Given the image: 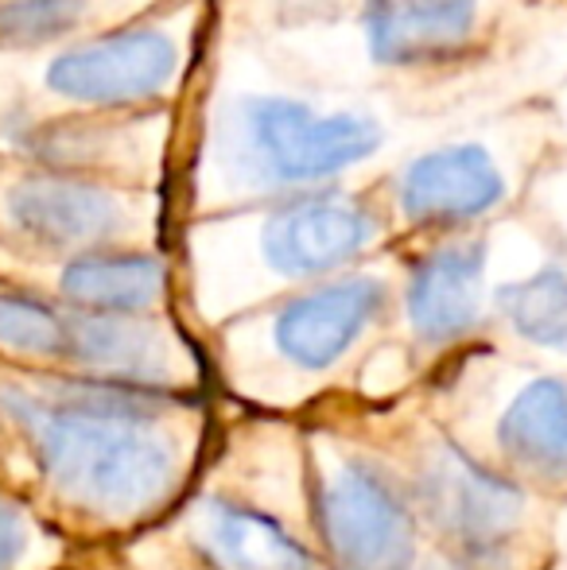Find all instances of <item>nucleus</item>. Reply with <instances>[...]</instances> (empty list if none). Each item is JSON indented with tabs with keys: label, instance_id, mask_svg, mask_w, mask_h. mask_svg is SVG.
<instances>
[{
	"label": "nucleus",
	"instance_id": "1",
	"mask_svg": "<svg viewBox=\"0 0 567 570\" xmlns=\"http://www.w3.org/2000/svg\"><path fill=\"white\" fill-rule=\"evenodd\" d=\"M0 400L23 423L43 473L70 504L125 520L151 512L172 493L179 458L172 439L156 431L164 392L82 381L55 396L4 392Z\"/></svg>",
	"mask_w": 567,
	"mask_h": 570
},
{
	"label": "nucleus",
	"instance_id": "2",
	"mask_svg": "<svg viewBox=\"0 0 567 570\" xmlns=\"http://www.w3.org/2000/svg\"><path fill=\"white\" fill-rule=\"evenodd\" d=\"M242 159L281 187L319 183L378 151L381 128L362 114H315L303 101L245 98L237 109Z\"/></svg>",
	"mask_w": 567,
	"mask_h": 570
},
{
	"label": "nucleus",
	"instance_id": "3",
	"mask_svg": "<svg viewBox=\"0 0 567 570\" xmlns=\"http://www.w3.org/2000/svg\"><path fill=\"white\" fill-rule=\"evenodd\" d=\"M319 528L339 570H412L417 563L409 504L370 465H346L323 489Z\"/></svg>",
	"mask_w": 567,
	"mask_h": 570
},
{
	"label": "nucleus",
	"instance_id": "4",
	"mask_svg": "<svg viewBox=\"0 0 567 570\" xmlns=\"http://www.w3.org/2000/svg\"><path fill=\"white\" fill-rule=\"evenodd\" d=\"M179 70V47L167 31H114L59 55L47 67V86L86 106H129L156 98Z\"/></svg>",
	"mask_w": 567,
	"mask_h": 570
},
{
	"label": "nucleus",
	"instance_id": "5",
	"mask_svg": "<svg viewBox=\"0 0 567 570\" xmlns=\"http://www.w3.org/2000/svg\"><path fill=\"white\" fill-rule=\"evenodd\" d=\"M420 509L454 548H501V535L521 520L525 497L514 481L498 478L467 454L443 446L420 473Z\"/></svg>",
	"mask_w": 567,
	"mask_h": 570
},
{
	"label": "nucleus",
	"instance_id": "6",
	"mask_svg": "<svg viewBox=\"0 0 567 570\" xmlns=\"http://www.w3.org/2000/svg\"><path fill=\"white\" fill-rule=\"evenodd\" d=\"M373 233L378 218L354 198H300L265 222V261L281 276H319L354 261Z\"/></svg>",
	"mask_w": 567,
	"mask_h": 570
},
{
	"label": "nucleus",
	"instance_id": "7",
	"mask_svg": "<svg viewBox=\"0 0 567 570\" xmlns=\"http://www.w3.org/2000/svg\"><path fill=\"white\" fill-rule=\"evenodd\" d=\"M501 198L506 179L478 144L424 151L401 175V210L417 226H467Z\"/></svg>",
	"mask_w": 567,
	"mask_h": 570
},
{
	"label": "nucleus",
	"instance_id": "8",
	"mask_svg": "<svg viewBox=\"0 0 567 570\" xmlns=\"http://www.w3.org/2000/svg\"><path fill=\"white\" fill-rule=\"evenodd\" d=\"M385 311V284L373 276L339 279L287 303L276 318V345L300 368H331Z\"/></svg>",
	"mask_w": 567,
	"mask_h": 570
},
{
	"label": "nucleus",
	"instance_id": "9",
	"mask_svg": "<svg viewBox=\"0 0 567 570\" xmlns=\"http://www.w3.org/2000/svg\"><path fill=\"white\" fill-rule=\"evenodd\" d=\"M478 28V0H365V47L385 67L439 62Z\"/></svg>",
	"mask_w": 567,
	"mask_h": 570
},
{
	"label": "nucleus",
	"instance_id": "10",
	"mask_svg": "<svg viewBox=\"0 0 567 570\" xmlns=\"http://www.w3.org/2000/svg\"><path fill=\"white\" fill-rule=\"evenodd\" d=\"M8 210L28 237L51 248L98 245L114 237L125 222V206L106 187L82 179H55V175L16 183L8 195Z\"/></svg>",
	"mask_w": 567,
	"mask_h": 570
},
{
	"label": "nucleus",
	"instance_id": "11",
	"mask_svg": "<svg viewBox=\"0 0 567 570\" xmlns=\"http://www.w3.org/2000/svg\"><path fill=\"white\" fill-rule=\"evenodd\" d=\"M486 245H443L412 268L409 323L424 342H454L482 315Z\"/></svg>",
	"mask_w": 567,
	"mask_h": 570
},
{
	"label": "nucleus",
	"instance_id": "12",
	"mask_svg": "<svg viewBox=\"0 0 567 570\" xmlns=\"http://www.w3.org/2000/svg\"><path fill=\"white\" fill-rule=\"evenodd\" d=\"M198 543L218 570H315L307 548L250 504L214 501L198 528Z\"/></svg>",
	"mask_w": 567,
	"mask_h": 570
},
{
	"label": "nucleus",
	"instance_id": "13",
	"mask_svg": "<svg viewBox=\"0 0 567 570\" xmlns=\"http://www.w3.org/2000/svg\"><path fill=\"white\" fill-rule=\"evenodd\" d=\"M164 264L144 253H86L67 264L59 287L75 311L133 315L164 295Z\"/></svg>",
	"mask_w": 567,
	"mask_h": 570
},
{
	"label": "nucleus",
	"instance_id": "14",
	"mask_svg": "<svg viewBox=\"0 0 567 570\" xmlns=\"http://www.w3.org/2000/svg\"><path fill=\"white\" fill-rule=\"evenodd\" d=\"M506 458L537 478H567V381H532L498 423Z\"/></svg>",
	"mask_w": 567,
	"mask_h": 570
},
{
	"label": "nucleus",
	"instance_id": "15",
	"mask_svg": "<svg viewBox=\"0 0 567 570\" xmlns=\"http://www.w3.org/2000/svg\"><path fill=\"white\" fill-rule=\"evenodd\" d=\"M498 307L525 342L567 353V264H545L529 279L501 287Z\"/></svg>",
	"mask_w": 567,
	"mask_h": 570
},
{
	"label": "nucleus",
	"instance_id": "16",
	"mask_svg": "<svg viewBox=\"0 0 567 570\" xmlns=\"http://www.w3.org/2000/svg\"><path fill=\"white\" fill-rule=\"evenodd\" d=\"M86 0H8L0 8L4 43H47L82 20Z\"/></svg>",
	"mask_w": 567,
	"mask_h": 570
},
{
	"label": "nucleus",
	"instance_id": "17",
	"mask_svg": "<svg viewBox=\"0 0 567 570\" xmlns=\"http://www.w3.org/2000/svg\"><path fill=\"white\" fill-rule=\"evenodd\" d=\"M28 551V520L16 504L0 501V570H12Z\"/></svg>",
	"mask_w": 567,
	"mask_h": 570
},
{
	"label": "nucleus",
	"instance_id": "18",
	"mask_svg": "<svg viewBox=\"0 0 567 570\" xmlns=\"http://www.w3.org/2000/svg\"><path fill=\"white\" fill-rule=\"evenodd\" d=\"M436 570H509L501 548H454V556Z\"/></svg>",
	"mask_w": 567,
	"mask_h": 570
}]
</instances>
